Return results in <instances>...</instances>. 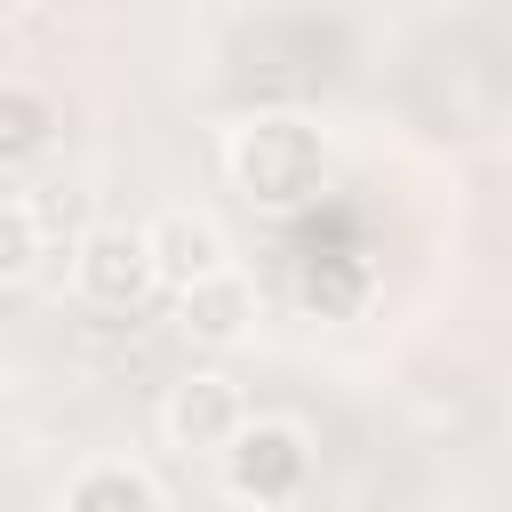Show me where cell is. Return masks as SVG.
<instances>
[{"label":"cell","mask_w":512,"mask_h":512,"mask_svg":"<svg viewBox=\"0 0 512 512\" xmlns=\"http://www.w3.org/2000/svg\"><path fill=\"white\" fill-rule=\"evenodd\" d=\"M48 128H56L48 96L24 88V80H8V88H0V160H32V152L48 144Z\"/></svg>","instance_id":"cell-8"},{"label":"cell","mask_w":512,"mask_h":512,"mask_svg":"<svg viewBox=\"0 0 512 512\" xmlns=\"http://www.w3.org/2000/svg\"><path fill=\"white\" fill-rule=\"evenodd\" d=\"M304 472H312V440H304L296 424H280V416H256V424L224 448V488H232L240 504H288V496L304 488Z\"/></svg>","instance_id":"cell-2"},{"label":"cell","mask_w":512,"mask_h":512,"mask_svg":"<svg viewBox=\"0 0 512 512\" xmlns=\"http://www.w3.org/2000/svg\"><path fill=\"white\" fill-rule=\"evenodd\" d=\"M72 280H80L88 304L128 312V304L160 280V264H152V232H136V224H96V232H80V248H72Z\"/></svg>","instance_id":"cell-3"},{"label":"cell","mask_w":512,"mask_h":512,"mask_svg":"<svg viewBox=\"0 0 512 512\" xmlns=\"http://www.w3.org/2000/svg\"><path fill=\"white\" fill-rule=\"evenodd\" d=\"M32 256H40L32 200H24V192H8V200H0V280H24V272H32Z\"/></svg>","instance_id":"cell-9"},{"label":"cell","mask_w":512,"mask_h":512,"mask_svg":"<svg viewBox=\"0 0 512 512\" xmlns=\"http://www.w3.org/2000/svg\"><path fill=\"white\" fill-rule=\"evenodd\" d=\"M176 320H184V336H200V344H240L248 320H256V288H248L240 272H216V280H200V288L176 296Z\"/></svg>","instance_id":"cell-6"},{"label":"cell","mask_w":512,"mask_h":512,"mask_svg":"<svg viewBox=\"0 0 512 512\" xmlns=\"http://www.w3.org/2000/svg\"><path fill=\"white\" fill-rule=\"evenodd\" d=\"M152 232V264H160V280L184 296V288H200V280H216V272H232L224 256V224L216 216H200V208H168L160 224H144Z\"/></svg>","instance_id":"cell-5"},{"label":"cell","mask_w":512,"mask_h":512,"mask_svg":"<svg viewBox=\"0 0 512 512\" xmlns=\"http://www.w3.org/2000/svg\"><path fill=\"white\" fill-rule=\"evenodd\" d=\"M160 424H168V440H176V448H208V456H224V448H232V440H240L256 416H248V400H240V384H232V376L200 368V376L168 384Z\"/></svg>","instance_id":"cell-4"},{"label":"cell","mask_w":512,"mask_h":512,"mask_svg":"<svg viewBox=\"0 0 512 512\" xmlns=\"http://www.w3.org/2000/svg\"><path fill=\"white\" fill-rule=\"evenodd\" d=\"M64 512H160V488L136 464H88L64 488Z\"/></svg>","instance_id":"cell-7"},{"label":"cell","mask_w":512,"mask_h":512,"mask_svg":"<svg viewBox=\"0 0 512 512\" xmlns=\"http://www.w3.org/2000/svg\"><path fill=\"white\" fill-rule=\"evenodd\" d=\"M232 176L264 208H304L328 184V136L296 112H264V120L232 128Z\"/></svg>","instance_id":"cell-1"}]
</instances>
